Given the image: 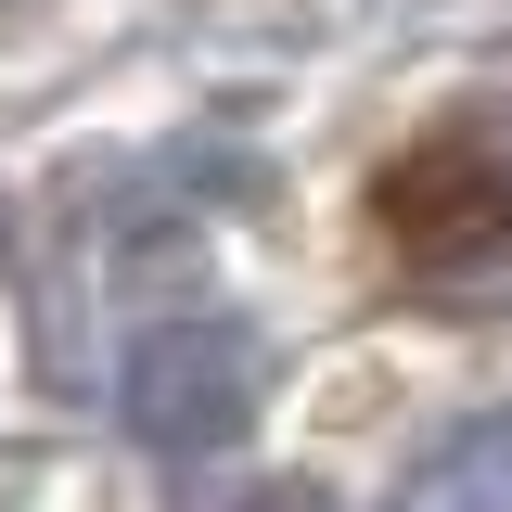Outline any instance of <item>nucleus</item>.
Listing matches in <instances>:
<instances>
[{"instance_id":"f257e3e1","label":"nucleus","mask_w":512,"mask_h":512,"mask_svg":"<svg viewBox=\"0 0 512 512\" xmlns=\"http://www.w3.org/2000/svg\"><path fill=\"white\" fill-rule=\"evenodd\" d=\"M256 397H269V346L231 308H180V320H154V333H128V359H116V423L154 461L244 448Z\"/></svg>"},{"instance_id":"f03ea898","label":"nucleus","mask_w":512,"mask_h":512,"mask_svg":"<svg viewBox=\"0 0 512 512\" xmlns=\"http://www.w3.org/2000/svg\"><path fill=\"white\" fill-rule=\"evenodd\" d=\"M372 231L410 269H487L512 244V141H487V128H423L410 154L372 167Z\"/></svg>"},{"instance_id":"7ed1b4c3","label":"nucleus","mask_w":512,"mask_h":512,"mask_svg":"<svg viewBox=\"0 0 512 512\" xmlns=\"http://www.w3.org/2000/svg\"><path fill=\"white\" fill-rule=\"evenodd\" d=\"M384 512H512V410L436 436L410 474H397V500H384Z\"/></svg>"},{"instance_id":"20e7f679","label":"nucleus","mask_w":512,"mask_h":512,"mask_svg":"<svg viewBox=\"0 0 512 512\" xmlns=\"http://www.w3.org/2000/svg\"><path fill=\"white\" fill-rule=\"evenodd\" d=\"M244 512H333V487H308V474H282V487H256Z\"/></svg>"}]
</instances>
